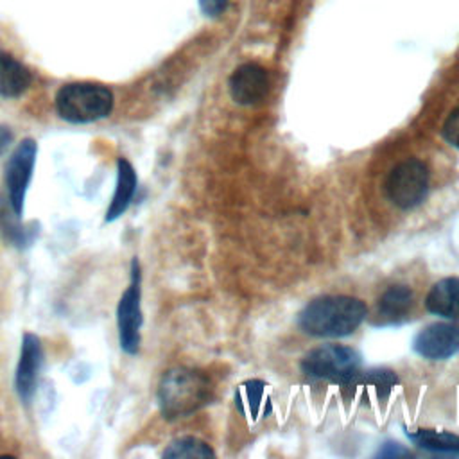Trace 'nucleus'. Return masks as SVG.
Here are the masks:
<instances>
[{
    "label": "nucleus",
    "instance_id": "obj_1",
    "mask_svg": "<svg viewBox=\"0 0 459 459\" xmlns=\"http://www.w3.org/2000/svg\"><path fill=\"white\" fill-rule=\"evenodd\" d=\"M368 314L366 305L353 296L326 294L312 299L299 312V328L314 337H346Z\"/></svg>",
    "mask_w": 459,
    "mask_h": 459
},
{
    "label": "nucleus",
    "instance_id": "obj_2",
    "mask_svg": "<svg viewBox=\"0 0 459 459\" xmlns=\"http://www.w3.org/2000/svg\"><path fill=\"white\" fill-rule=\"evenodd\" d=\"M212 400V384L190 368L169 369L158 385V405L167 420L190 416Z\"/></svg>",
    "mask_w": 459,
    "mask_h": 459
},
{
    "label": "nucleus",
    "instance_id": "obj_3",
    "mask_svg": "<svg viewBox=\"0 0 459 459\" xmlns=\"http://www.w3.org/2000/svg\"><path fill=\"white\" fill-rule=\"evenodd\" d=\"M113 109V93L95 82L65 84L56 95L57 115L74 124L106 118Z\"/></svg>",
    "mask_w": 459,
    "mask_h": 459
},
{
    "label": "nucleus",
    "instance_id": "obj_4",
    "mask_svg": "<svg viewBox=\"0 0 459 459\" xmlns=\"http://www.w3.org/2000/svg\"><path fill=\"white\" fill-rule=\"evenodd\" d=\"M360 366L359 353L342 344H323L310 350L301 360V371L317 380L346 384Z\"/></svg>",
    "mask_w": 459,
    "mask_h": 459
},
{
    "label": "nucleus",
    "instance_id": "obj_5",
    "mask_svg": "<svg viewBox=\"0 0 459 459\" xmlns=\"http://www.w3.org/2000/svg\"><path fill=\"white\" fill-rule=\"evenodd\" d=\"M429 192V170L420 160H403L394 165L385 179V194L389 201L402 208L411 210L418 206Z\"/></svg>",
    "mask_w": 459,
    "mask_h": 459
},
{
    "label": "nucleus",
    "instance_id": "obj_6",
    "mask_svg": "<svg viewBox=\"0 0 459 459\" xmlns=\"http://www.w3.org/2000/svg\"><path fill=\"white\" fill-rule=\"evenodd\" d=\"M140 285H142V273H140V264L134 258L131 264V281L124 290L117 307L120 346L129 355H134L140 348V328L143 323L142 308H140V298H142Z\"/></svg>",
    "mask_w": 459,
    "mask_h": 459
},
{
    "label": "nucleus",
    "instance_id": "obj_7",
    "mask_svg": "<svg viewBox=\"0 0 459 459\" xmlns=\"http://www.w3.org/2000/svg\"><path fill=\"white\" fill-rule=\"evenodd\" d=\"M38 145L32 138H23L16 149L13 151L7 165H5V185L9 194V203L16 217L23 212L25 192L32 178V169L36 161Z\"/></svg>",
    "mask_w": 459,
    "mask_h": 459
},
{
    "label": "nucleus",
    "instance_id": "obj_8",
    "mask_svg": "<svg viewBox=\"0 0 459 459\" xmlns=\"http://www.w3.org/2000/svg\"><path fill=\"white\" fill-rule=\"evenodd\" d=\"M414 351L429 360H445L459 351V325L432 323L421 328L414 341Z\"/></svg>",
    "mask_w": 459,
    "mask_h": 459
},
{
    "label": "nucleus",
    "instance_id": "obj_9",
    "mask_svg": "<svg viewBox=\"0 0 459 459\" xmlns=\"http://www.w3.org/2000/svg\"><path fill=\"white\" fill-rule=\"evenodd\" d=\"M231 99L240 106H253L264 100L269 91V75L256 63H244L233 70L228 81Z\"/></svg>",
    "mask_w": 459,
    "mask_h": 459
},
{
    "label": "nucleus",
    "instance_id": "obj_10",
    "mask_svg": "<svg viewBox=\"0 0 459 459\" xmlns=\"http://www.w3.org/2000/svg\"><path fill=\"white\" fill-rule=\"evenodd\" d=\"M43 364V348L34 333H25L22 342V353L14 373V389L18 396L29 403L38 384L39 369Z\"/></svg>",
    "mask_w": 459,
    "mask_h": 459
},
{
    "label": "nucleus",
    "instance_id": "obj_11",
    "mask_svg": "<svg viewBox=\"0 0 459 459\" xmlns=\"http://www.w3.org/2000/svg\"><path fill=\"white\" fill-rule=\"evenodd\" d=\"M412 307V290L407 285H391L382 292L377 303L375 323L396 325L407 317Z\"/></svg>",
    "mask_w": 459,
    "mask_h": 459
},
{
    "label": "nucleus",
    "instance_id": "obj_12",
    "mask_svg": "<svg viewBox=\"0 0 459 459\" xmlns=\"http://www.w3.org/2000/svg\"><path fill=\"white\" fill-rule=\"evenodd\" d=\"M425 307L439 317L459 319V278L436 281L425 298Z\"/></svg>",
    "mask_w": 459,
    "mask_h": 459
},
{
    "label": "nucleus",
    "instance_id": "obj_13",
    "mask_svg": "<svg viewBox=\"0 0 459 459\" xmlns=\"http://www.w3.org/2000/svg\"><path fill=\"white\" fill-rule=\"evenodd\" d=\"M136 192V172L133 165L126 158H118L117 161V188L111 197V203L106 212V221L111 222L118 219L133 201Z\"/></svg>",
    "mask_w": 459,
    "mask_h": 459
},
{
    "label": "nucleus",
    "instance_id": "obj_14",
    "mask_svg": "<svg viewBox=\"0 0 459 459\" xmlns=\"http://www.w3.org/2000/svg\"><path fill=\"white\" fill-rule=\"evenodd\" d=\"M30 84V72L7 52L0 50V95L18 97Z\"/></svg>",
    "mask_w": 459,
    "mask_h": 459
},
{
    "label": "nucleus",
    "instance_id": "obj_15",
    "mask_svg": "<svg viewBox=\"0 0 459 459\" xmlns=\"http://www.w3.org/2000/svg\"><path fill=\"white\" fill-rule=\"evenodd\" d=\"M398 382L396 375L389 369H369L364 373H355L346 384L344 387L350 389H360L364 393L373 391L375 396L378 398H385L391 391V387H394V384Z\"/></svg>",
    "mask_w": 459,
    "mask_h": 459
},
{
    "label": "nucleus",
    "instance_id": "obj_16",
    "mask_svg": "<svg viewBox=\"0 0 459 459\" xmlns=\"http://www.w3.org/2000/svg\"><path fill=\"white\" fill-rule=\"evenodd\" d=\"M407 436L420 448L439 452V454H459V436L455 434L430 430V429H418L416 432H407Z\"/></svg>",
    "mask_w": 459,
    "mask_h": 459
},
{
    "label": "nucleus",
    "instance_id": "obj_17",
    "mask_svg": "<svg viewBox=\"0 0 459 459\" xmlns=\"http://www.w3.org/2000/svg\"><path fill=\"white\" fill-rule=\"evenodd\" d=\"M264 394L265 384L262 380H247L238 385L235 393V403L244 414L255 420L264 407Z\"/></svg>",
    "mask_w": 459,
    "mask_h": 459
},
{
    "label": "nucleus",
    "instance_id": "obj_18",
    "mask_svg": "<svg viewBox=\"0 0 459 459\" xmlns=\"http://www.w3.org/2000/svg\"><path fill=\"white\" fill-rule=\"evenodd\" d=\"M215 452L208 443L194 436L178 437L163 450V457H213Z\"/></svg>",
    "mask_w": 459,
    "mask_h": 459
},
{
    "label": "nucleus",
    "instance_id": "obj_19",
    "mask_svg": "<svg viewBox=\"0 0 459 459\" xmlns=\"http://www.w3.org/2000/svg\"><path fill=\"white\" fill-rule=\"evenodd\" d=\"M443 138L455 149H459V106L450 111L443 124Z\"/></svg>",
    "mask_w": 459,
    "mask_h": 459
},
{
    "label": "nucleus",
    "instance_id": "obj_20",
    "mask_svg": "<svg viewBox=\"0 0 459 459\" xmlns=\"http://www.w3.org/2000/svg\"><path fill=\"white\" fill-rule=\"evenodd\" d=\"M228 4H230V0H199L201 11H203L206 16H210V18L221 16V14L226 11Z\"/></svg>",
    "mask_w": 459,
    "mask_h": 459
},
{
    "label": "nucleus",
    "instance_id": "obj_21",
    "mask_svg": "<svg viewBox=\"0 0 459 459\" xmlns=\"http://www.w3.org/2000/svg\"><path fill=\"white\" fill-rule=\"evenodd\" d=\"M407 454H409V450H405L400 443H385L378 450L380 457H400V455H407Z\"/></svg>",
    "mask_w": 459,
    "mask_h": 459
},
{
    "label": "nucleus",
    "instance_id": "obj_22",
    "mask_svg": "<svg viewBox=\"0 0 459 459\" xmlns=\"http://www.w3.org/2000/svg\"><path fill=\"white\" fill-rule=\"evenodd\" d=\"M11 140H13V133H11V129H9V127H5V126H0V154L9 147Z\"/></svg>",
    "mask_w": 459,
    "mask_h": 459
}]
</instances>
